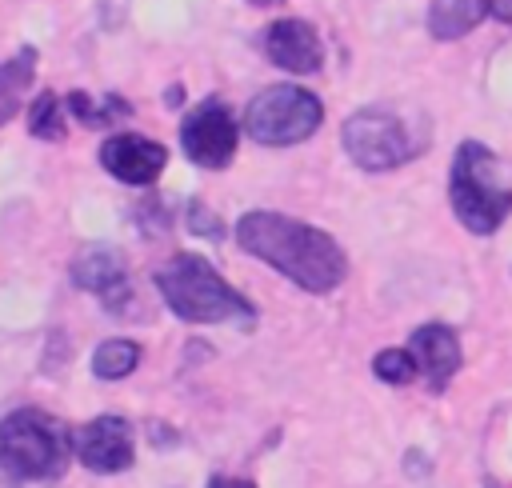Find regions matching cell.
<instances>
[{"mask_svg": "<svg viewBox=\"0 0 512 488\" xmlns=\"http://www.w3.org/2000/svg\"><path fill=\"white\" fill-rule=\"evenodd\" d=\"M448 200L456 220L476 232L492 236L508 212H512V184L500 172V160L488 152L480 140H464L452 156V176H448Z\"/></svg>", "mask_w": 512, "mask_h": 488, "instance_id": "cell-3", "label": "cell"}, {"mask_svg": "<svg viewBox=\"0 0 512 488\" xmlns=\"http://www.w3.org/2000/svg\"><path fill=\"white\" fill-rule=\"evenodd\" d=\"M208 488H256L252 480H236V476H212Z\"/></svg>", "mask_w": 512, "mask_h": 488, "instance_id": "cell-20", "label": "cell"}, {"mask_svg": "<svg viewBox=\"0 0 512 488\" xmlns=\"http://www.w3.org/2000/svg\"><path fill=\"white\" fill-rule=\"evenodd\" d=\"M72 456L100 476L124 472L136 460V440H132V424L124 416H96L88 424H80V432H72Z\"/></svg>", "mask_w": 512, "mask_h": 488, "instance_id": "cell-8", "label": "cell"}, {"mask_svg": "<svg viewBox=\"0 0 512 488\" xmlns=\"http://www.w3.org/2000/svg\"><path fill=\"white\" fill-rule=\"evenodd\" d=\"M484 16H492L488 0H432L428 4V32H432V40H460Z\"/></svg>", "mask_w": 512, "mask_h": 488, "instance_id": "cell-13", "label": "cell"}, {"mask_svg": "<svg viewBox=\"0 0 512 488\" xmlns=\"http://www.w3.org/2000/svg\"><path fill=\"white\" fill-rule=\"evenodd\" d=\"M68 112L80 120V124H88V128H108V124H116V120H128L132 116V104L128 100H120V96H104L100 104L88 96V92H68Z\"/></svg>", "mask_w": 512, "mask_h": 488, "instance_id": "cell-16", "label": "cell"}, {"mask_svg": "<svg viewBox=\"0 0 512 488\" xmlns=\"http://www.w3.org/2000/svg\"><path fill=\"white\" fill-rule=\"evenodd\" d=\"M264 56L284 68V72H320L324 64V44H320V32L300 20V16H284V20H272L264 28Z\"/></svg>", "mask_w": 512, "mask_h": 488, "instance_id": "cell-10", "label": "cell"}, {"mask_svg": "<svg viewBox=\"0 0 512 488\" xmlns=\"http://www.w3.org/2000/svg\"><path fill=\"white\" fill-rule=\"evenodd\" d=\"M72 284L84 292H96L108 308H120L128 300V264L124 252L92 244L72 260Z\"/></svg>", "mask_w": 512, "mask_h": 488, "instance_id": "cell-12", "label": "cell"}, {"mask_svg": "<svg viewBox=\"0 0 512 488\" xmlns=\"http://www.w3.org/2000/svg\"><path fill=\"white\" fill-rule=\"evenodd\" d=\"M372 372H376V380L400 388V384H412L420 368H416V360H412L408 348H380L376 360H372Z\"/></svg>", "mask_w": 512, "mask_h": 488, "instance_id": "cell-18", "label": "cell"}, {"mask_svg": "<svg viewBox=\"0 0 512 488\" xmlns=\"http://www.w3.org/2000/svg\"><path fill=\"white\" fill-rule=\"evenodd\" d=\"M408 352L416 360V368L428 380V392H444L452 384V376L460 372V336L448 324H420L408 340Z\"/></svg>", "mask_w": 512, "mask_h": 488, "instance_id": "cell-11", "label": "cell"}, {"mask_svg": "<svg viewBox=\"0 0 512 488\" xmlns=\"http://www.w3.org/2000/svg\"><path fill=\"white\" fill-rule=\"evenodd\" d=\"M156 288L164 304L188 320V324H256V308L248 296H240L204 256L196 252H176L160 272Z\"/></svg>", "mask_w": 512, "mask_h": 488, "instance_id": "cell-2", "label": "cell"}, {"mask_svg": "<svg viewBox=\"0 0 512 488\" xmlns=\"http://www.w3.org/2000/svg\"><path fill=\"white\" fill-rule=\"evenodd\" d=\"M236 140H240V124L232 108L220 100L196 104L180 124V148L200 168H228L236 156Z\"/></svg>", "mask_w": 512, "mask_h": 488, "instance_id": "cell-7", "label": "cell"}, {"mask_svg": "<svg viewBox=\"0 0 512 488\" xmlns=\"http://www.w3.org/2000/svg\"><path fill=\"white\" fill-rule=\"evenodd\" d=\"M188 228L196 236H208V240H220L224 236V224L216 220V212H208L204 204H188Z\"/></svg>", "mask_w": 512, "mask_h": 488, "instance_id": "cell-19", "label": "cell"}, {"mask_svg": "<svg viewBox=\"0 0 512 488\" xmlns=\"http://www.w3.org/2000/svg\"><path fill=\"white\" fill-rule=\"evenodd\" d=\"M36 60H40V52L32 44H24V48H16V56H8L0 64V124H8L20 108V100L28 96L32 80H36Z\"/></svg>", "mask_w": 512, "mask_h": 488, "instance_id": "cell-14", "label": "cell"}, {"mask_svg": "<svg viewBox=\"0 0 512 488\" xmlns=\"http://www.w3.org/2000/svg\"><path fill=\"white\" fill-rule=\"evenodd\" d=\"M320 120H324L320 96L300 84H272L256 92L244 108V132L268 148H288L308 140L320 128Z\"/></svg>", "mask_w": 512, "mask_h": 488, "instance_id": "cell-5", "label": "cell"}, {"mask_svg": "<svg viewBox=\"0 0 512 488\" xmlns=\"http://www.w3.org/2000/svg\"><path fill=\"white\" fill-rule=\"evenodd\" d=\"M72 436L40 408H16L0 420V468L16 480H52L64 472Z\"/></svg>", "mask_w": 512, "mask_h": 488, "instance_id": "cell-4", "label": "cell"}, {"mask_svg": "<svg viewBox=\"0 0 512 488\" xmlns=\"http://www.w3.org/2000/svg\"><path fill=\"white\" fill-rule=\"evenodd\" d=\"M100 164L104 172H112L120 184H132V188H148L156 184V176L164 172L168 164V148L160 140H148V136H136V132H116L100 144Z\"/></svg>", "mask_w": 512, "mask_h": 488, "instance_id": "cell-9", "label": "cell"}, {"mask_svg": "<svg viewBox=\"0 0 512 488\" xmlns=\"http://www.w3.org/2000/svg\"><path fill=\"white\" fill-rule=\"evenodd\" d=\"M340 140H344L348 160L364 172H392V168L408 164L412 156H420V148H424V136H416L408 128V120L388 108L352 112L340 128Z\"/></svg>", "mask_w": 512, "mask_h": 488, "instance_id": "cell-6", "label": "cell"}, {"mask_svg": "<svg viewBox=\"0 0 512 488\" xmlns=\"http://www.w3.org/2000/svg\"><path fill=\"white\" fill-rule=\"evenodd\" d=\"M136 364H140V344L128 336H112V340L96 344V352H92L96 380H124L136 372Z\"/></svg>", "mask_w": 512, "mask_h": 488, "instance_id": "cell-15", "label": "cell"}, {"mask_svg": "<svg viewBox=\"0 0 512 488\" xmlns=\"http://www.w3.org/2000/svg\"><path fill=\"white\" fill-rule=\"evenodd\" d=\"M252 8H276V4H284V0H248Z\"/></svg>", "mask_w": 512, "mask_h": 488, "instance_id": "cell-23", "label": "cell"}, {"mask_svg": "<svg viewBox=\"0 0 512 488\" xmlns=\"http://www.w3.org/2000/svg\"><path fill=\"white\" fill-rule=\"evenodd\" d=\"M488 8H492V16H496V20L512 24V0H488Z\"/></svg>", "mask_w": 512, "mask_h": 488, "instance_id": "cell-21", "label": "cell"}, {"mask_svg": "<svg viewBox=\"0 0 512 488\" xmlns=\"http://www.w3.org/2000/svg\"><path fill=\"white\" fill-rule=\"evenodd\" d=\"M28 132L36 140H52V144L64 140L68 128H64V116H60V96L56 92H40L32 100V108H28Z\"/></svg>", "mask_w": 512, "mask_h": 488, "instance_id": "cell-17", "label": "cell"}, {"mask_svg": "<svg viewBox=\"0 0 512 488\" xmlns=\"http://www.w3.org/2000/svg\"><path fill=\"white\" fill-rule=\"evenodd\" d=\"M236 244L312 296L332 292L348 276L344 248L324 228L292 220L284 212H268V208L244 212L236 224Z\"/></svg>", "mask_w": 512, "mask_h": 488, "instance_id": "cell-1", "label": "cell"}, {"mask_svg": "<svg viewBox=\"0 0 512 488\" xmlns=\"http://www.w3.org/2000/svg\"><path fill=\"white\" fill-rule=\"evenodd\" d=\"M164 100H168V104H180V100H184V92H180V88H168V92H164Z\"/></svg>", "mask_w": 512, "mask_h": 488, "instance_id": "cell-22", "label": "cell"}]
</instances>
